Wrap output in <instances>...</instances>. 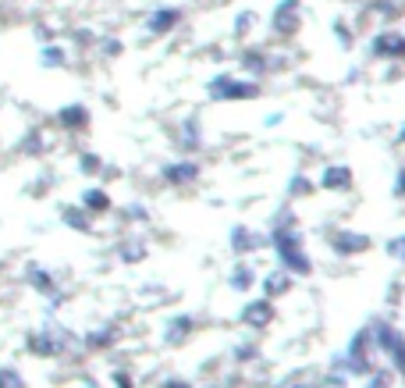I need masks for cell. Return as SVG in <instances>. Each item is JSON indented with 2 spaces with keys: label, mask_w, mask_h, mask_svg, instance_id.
I'll use <instances>...</instances> for the list:
<instances>
[{
  "label": "cell",
  "mask_w": 405,
  "mask_h": 388,
  "mask_svg": "<svg viewBox=\"0 0 405 388\" xmlns=\"http://www.w3.org/2000/svg\"><path fill=\"white\" fill-rule=\"evenodd\" d=\"M78 349H82V339L72 328L53 324V321H47L43 328H33V332L25 335V353L36 356V360H60V356L78 353Z\"/></svg>",
  "instance_id": "1"
},
{
  "label": "cell",
  "mask_w": 405,
  "mask_h": 388,
  "mask_svg": "<svg viewBox=\"0 0 405 388\" xmlns=\"http://www.w3.org/2000/svg\"><path fill=\"white\" fill-rule=\"evenodd\" d=\"M331 367L349 371V378H366L373 367H377V349H373V339H370L366 328H359V332L349 339V346L334 356Z\"/></svg>",
  "instance_id": "2"
},
{
  "label": "cell",
  "mask_w": 405,
  "mask_h": 388,
  "mask_svg": "<svg viewBox=\"0 0 405 388\" xmlns=\"http://www.w3.org/2000/svg\"><path fill=\"white\" fill-rule=\"evenodd\" d=\"M206 97L213 104H245L260 97V82L256 79H238L231 72H221L206 82Z\"/></svg>",
  "instance_id": "3"
},
{
  "label": "cell",
  "mask_w": 405,
  "mask_h": 388,
  "mask_svg": "<svg viewBox=\"0 0 405 388\" xmlns=\"http://www.w3.org/2000/svg\"><path fill=\"white\" fill-rule=\"evenodd\" d=\"M228 250H231L238 260L253 257V253H260V250H270V232H260V228H253V225H231V232H228Z\"/></svg>",
  "instance_id": "4"
},
{
  "label": "cell",
  "mask_w": 405,
  "mask_h": 388,
  "mask_svg": "<svg viewBox=\"0 0 405 388\" xmlns=\"http://www.w3.org/2000/svg\"><path fill=\"white\" fill-rule=\"evenodd\" d=\"M203 178V164L192 161V157H174L167 164H160V182L171 186V189H189Z\"/></svg>",
  "instance_id": "5"
},
{
  "label": "cell",
  "mask_w": 405,
  "mask_h": 388,
  "mask_svg": "<svg viewBox=\"0 0 405 388\" xmlns=\"http://www.w3.org/2000/svg\"><path fill=\"white\" fill-rule=\"evenodd\" d=\"M277 321V307L274 300H245V307L238 310V324L249 328V332H267V328Z\"/></svg>",
  "instance_id": "6"
},
{
  "label": "cell",
  "mask_w": 405,
  "mask_h": 388,
  "mask_svg": "<svg viewBox=\"0 0 405 388\" xmlns=\"http://www.w3.org/2000/svg\"><path fill=\"white\" fill-rule=\"evenodd\" d=\"M22 278H25V285L33 289V292H40V296H47V303L53 300V296H65L60 292V285H57V271H50L47 264H40V260H28L25 267H22Z\"/></svg>",
  "instance_id": "7"
},
{
  "label": "cell",
  "mask_w": 405,
  "mask_h": 388,
  "mask_svg": "<svg viewBox=\"0 0 405 388\" xmlns=\"http://www.w3.org/2000/svg\"><path fill=\"white\" fill-rule=\"evenodd\" d=\"M89 125H92V111H89V104H82V100H72V104H65V107L57 111V129H60V132L82 136V132H89Z\"/></svg>",
  "instance_id": "8"
},
{
  "label": "cell",
  "mask_w": 405,
  "mask_h": 388,
  "mask_svg": "<svg viewBox=\"0 0 405 388\" xmlns=\"http://www.w3.org/2000/svg\"><path fill=\"white\" fill-rule=\"evenodd\" d=\"M331 250L338 253V257H359V253H370L373 250V239L366 235V232H352V228H338V232H331Z\"/></svg>",
  "instance_id": "9"
},
{
  "label": "cell",
  "mask_w": 405,
  "mask_h": 388,
  "mask_svg": "<svg viewBox=\"0 0 405 388\" xmlns=\"http://www.w3.org/2000/svg\"><path fill=\"white\" fill-rule=\"evenodd\" d=\"M199 332V317L196 314H174V317H167V324H164V346H185L192 335Z\"/></svg>",
  "instance_id": "10"
},
{
  "label": "cell",
  "mask_w": 405,
  "mask_h": 388,
  "mask_svg": "<svg viewBox=\"0 0 405 388\" xmlns=\"http://www.w3.org/2000/svg\"><path fill=\"white\" fill-rule=\"evenodd\" d=\"M352 182H356V175H352L349 164H324V171L317 178V189H324V193H349Z\"/></svg>",
  "instance_id": "11"
},
{
  "label": "cell",
  "mask_w": 405,
  "mask_h": 388,
  "mask_svg": "<svg viewBox=\"0 0 405 388\" xmlns=\"http://www.w3.org/2000/svg\"><path fill=\"white\" fill-rule=\"evenodd\" d=\"M295 289V278L285 271V267H274V271H263L260 275V296L263 300H281Z\"/></svg>",
  "instance_id": "12"
},
{
  "label": "cell",
  "mask_w": 405,
  "mask_h": 388,
  "mask_svg": "<svg viewBox=\"0 0 405 388\" xmlns=\"http://www.w3.org/2000/svg\"><path fill=\"white\" fill-rule=\"evenodd\" d=\"M370 57H381V61H398L405 57V36L402 33H377L370 40Z\"/></svg>",
  "instance_id": "13"
},
{
  "label": "cell",
  "mask_w": 405,
  "mask_h": 388,
  "mask_svg": "<svg viewBox=\"0 0 405 388\" xmlns=\"http://www.w3.org/2000/svg\"><path fill=\"white\" fill-rule=\"evenodd\" d=\"M117 339H121L117 324H100V328H89V332L82 335V349L85 353H107Z\"/></svg>",
  "instance_id": "14"
},
{
  "label": "cell",
  "mask_w": 405,
  "mask_h": 388,
  "mask_svg": "<svg viewBox=\"0 0 405 388\" xmlns=\"http://www.w3.org/2000/svg\"><path fill=\"white\" fill-rule=\"evenodd\" d=\"M78 207H82V211H89L92 218H104V214L114 211V200H110V193L104 186H85L82 196H78Z\"/></svg>",
  "instance_id": "15"
},
{
  "label": "cell",
  "mask_w": 405,
  "mask_h": 388,
  "mask_svg": "<svg viewBox=\"0 0 405 388\" xmlns=\"http://www.w3.org/2000/svg\"><path fill=\"white\" fill-rule=\"evenodd\" d=\"M256 285H260L256 267L249 264V260H238V264L231 267V275H228V289H231V292H238V296H245V292H253Z\"/></svg>",
  "instance_id": "16"
},
{
  "label": "cell",
  "mask_w": 405,
  "mask_h": 388,
  "mask_svg": "<svg viewBox=\"0 0 405 388\" xmlns=\"http://www.w3.org/2000/svg\"><path fill=\"white\" fill-rule=\"evenodd\" d=\"M299 29V0H281L274 11V33L277 36H292Z\"/></svg>",
  "instance_id": "17"
},
{
  "label": "cell",
  "mask_w": 405,
  "mask_h": 388,
  "mask_svg": "<svg viewBox=\"0 0 405 388\" xmlns=\"http://www.w3.org/2000/svg\"><path fill=\"white\" fill-rule=\"evenodd\" d=\"M178 22H181V11L178 8H157V11L146 18V33L149 36H167V33H174Z\"/></svg>",
  "instance_id": "18"
},
{
  "label": "cell",
  "mask_w": 405,
  "mask_h": 388,
  "mask_svg": "<svg viewBox=\"0 0 405 388\" xmlns=\"http://www.w3.org/2000/svg\"><path fill=\"white\" fill-rule=\"evenodd\" d=\"M146 257H149V246H146L142 235H124L121 243H117V260H121V264L135 267V264H142Z\"/></svg>",
  "instance_id": "19"
},
{
  "label": "cell",
  "mask_w": 405,
  "mask_h": 388,
  "mask_svg": "<svg viewBox=\"0 0 405 388\" xmlns=\"http://www.w3.org/2000/svg\"><path fill=\"white\" fill-rule=\"evenodd\" d=\"M60 225H68V228H72V232H78V235H89V232H92V214H89V211H82L78 203L60 207Z\"/></svg>",
  "instance_id": "20"
},
{
  "label": "cell",
  "mask_w": 405,
  "mask_h": 388,
  "mask_svg": "<svg viewBox=\"0 0 405 388\" xmlns=\"http://www.w3.org/2000/svg\"><path fill=\"white\" fill-rule=\"evenodd\" d=\"M242 72H249V75H267V72H274V61H270L260 47H249L242 54Z\"/></svg>",
  "instance_id": "21"
},
{
  "label": "cell",
  "mask_w": 405,
  "mask_h": 388,
  "mask_svg": "<svg viewBox=\"0 0 405 388\" xmlns=\"http://www.w3.org/2000/svg\"><path fill=\"white\" fill-rule=\"evenodd\" d=\"M47 150H50V139H47L43 129H28V132L22 136V154H25V157H43Z\"/></svg>",
  "instance_id": "22"
},
{
  "label": "cell",
  "mask_w": 405,
  "mask_h": 388,
  "mask_svg": "<svg viewBox=\"0 0 405 388\" xmlns=\"http://www.w3.org/2000/svg\"><path fill=\"white\" fill-rule=\"evenodd\" d=\"M178 146H181L185 154H196L199 146H203V132H199V125L192 122V118L185 125H178Z\"/></svg>",
  "instance_id": "23"
},
{
  "label": "cell",
  "mask_w": 405,
  "mask_h": 388,
  "mask_svg": "<svg viewBox=\"0 0 405 388\" xmlns=\"http://www.w3.org/2000/svg\"><path fill=\"white\" fill-rule=\"evenodd\" d=\"M317 193V178H309L302 171H295L288 178V200H302V196H313Z\"/></svg>",
  "instance_id": "24"
},
{
  "label": "cell",
  "mask_w": 405,
  "mask_h": 388,
  "mask_svg": "<svg viewBox=\"0 0 405 388\" xmlns=\"http://www.w3.org/2000/svg\"><path fill=\"white\" fill-rule=\"evenodd\" d=\"M104 168H107V161H104L97 150H82V154H78V175L97 178V175H104Z\"/></svg>",
  "instance_id": "25"
},
{
  "label": "cell",
  "mask_w": 405,
  "mask_h": 388,
  "mask_svg": "<svg viewBox=\"0 0 405 388\" xmlns=\"http://www.w3.org/2000/svg\"><path fill=\"white\" fill-rule=\"evenodd\" d=\"M260 356H263V353H260V342H253V339H249V342H235V349H231V360L242 364V367H245V364H256Z\"/></svg>",
  "instance_id": "26"
},
{
  "label": "cell",
  "mask_w": 405,
  "mask_h": 388,
  "mask_svg": "<svg viewBox=\"0 0 405 388\" xmlns=\"http://www.w3.org/2000/svg\"><path fill=\"white\" fill-rule=\"evenodd\" d=\"M363 388H395V371L391 367H373L363 378Z\"/></svg>",
  "instance_id": "27"
},
{
  "label": "cell",
  "mask_w": 405,
  "mask_h": 388,
  "mask_svg": "<svg viewBox=\"0 0 405 388\" xmlns=\"http://www.w3.org/2000/svg\"><path fill=\"white\" fill-rule=\"evenodd\" d=\"M384 356H388V367H391L395 374H402V378H405V335H402V339H398Z\"/></svg>",
  "instance_id": "28"
},
{
  "label": "cell",
  "mask_w": 405,
  "mask_h": 388,
  "mask_svg": "<svg viewBox=\"0 0 405 388\" xmlns=\"http://www.w3.org/2000/svg\"><path fill=\"white\" fill-rule=\"evenodd\" d=\"M43 65H47V68H65V65H68V54L60 50L57 43H47V47H43Z\"/></svg>",
  "instance_id": "29"
},
{
  "label": "cell",
  "mask_w": 405,
  "mask_h": 388,
  "mask_svg": "<svg viewBox=\"0 0 405 388\" xmlns=\"http://www.w3.org/2000/svg\"><path fill=\"white\" fill-rule=\"evenodd\" d=\"M0 388H25V378L18 367L11 364H0Z\"/></svg>",
  "instance_id": "30"
},
{
  "label": "cell",
  "mask_w": 405,
  "mask_h": 388,
  "mask_svg": "<svg viewBox=\"0 0 405 388\" xmlns=\"http://www.w3.org/2000/svg\"><path fill=\"white\" fill-rule=\"evenodd\" d=\"M121 214H124V221H132V225H146L149 221V207L146 203H129Z\"/></svg>",
  "instance_id": "31"
},
{
  "label": "cell",
  "mask_w": 405,
  "mask_h": 388,
  "mask_svg": "<svg viewBox=\"0 0 405 388\" xmlns=\"http://www.w3.org/2000/svg\"><path fill=\"white\" fill-rule=\"evenodd\" d=\"M349 385H352V378H349V371H341V367H331L324 374V388H349Z\"/></svg>",
  "instance_id": "32"
},
{
  "label": "cell",
  "mask_w": 405,
  "mask_h": 388,
  "mask_svg": "<svg viewBox=\"0 0 405 388\" xmlns=\"http://www.w3.org/2000/svg\"><path fill=\"white\" fill-rule=\"evenodd\" d=\"M384 250H388V257H391L395 264H405V232H402V235H391L388 243H384Z\"/></svg>",
  "instance_id": "33"
},
{
  "label": "cell",
  "mask_w": 405,
  "mask_h": 388,
  "mask_svg": "<svg viewBox=\"0 0 405 388\" xmlns=\"http://www.w3.org/2000/svg\"><path fill=\"white\" fill-rule=\"evenodd\" d=\"M110 385H114V388H135V378L124 371V367H117V371L110 374Z\"/></svg>",
  "instance_id": "34"
},
{
  "label": "cell",
  "mask_w": 405,
  "mask_h": 388,
  "mask_svg": "<svg viewBox=\"0 0 405 388\" xmlns=\"http://www.w3.org/2000/svg\"><path fill=\"white\" fill-rule=\"evenodd\" d=\"M391 196L405 203V168H398V171H395V182H391Z\"/></svg>",
  "instance_id": "35"
},
{
  "label": "cell",
  "mask_w": 405,
  "mask_h": 388,
  "mask_svg": "<svg viewBox=\"0 0 405 388\" xmlns=\"http://www.w3.org/2000/svg\"><path fill=\"white\" fill-rule=\"evenodd\" d=\"M249 29H253V11H242V15H238V22H235V36L242 40V36L249 33Z\"/></svg>",
  "instance_id": "36"
},
{
  "label": "cell",
  "mask_w": 405,
  "mask_h": 388,
  "mask_svg": "<svg viewBox=\"0 0 405 388\" xmlns=\"http://www.w3.org/2000/svg\"><path fill=\"white\" fill-rule=\"evenodd\" d=\"M334 33H338V40H341V47H352V29L345 25V22H334Z\"/></svg>",
  "instance_id": "37"
},
{
  "label": "cell",
  "mask_w": 405,
  "mask_h": 388,
  "mask_svg": "<svg viewBox=\"0 0 405 388\" xmlns=\"http://www.w3.org/2000/svg\"><path fill=\"white\" fill-rule=\"evenodd\" d=\"M100 50H104V57H117V54H121V50H124V47H121V40H114V36H107V40H104V47H100Z\"/></svg>",
  "instance_id": "38"
},
{
  "label": "cell",
  "mask_w": 405,
  "mask_h": 388,
  "mask_svg": "<svg viewBox=\"0 0 405 388\" xmlns=\"http://www.w3.org/2000/svg\"><path fill=\"white\" fill-rule=\"evenodd\" d=\"M160 388H192V381H185V378H167Z\"/></svg>",
  "instance_id": "39"
},
{
  "label": "cell",
  "mask_w": 405,
  "mask_h": 388,
  "mask_svg": "<svg viewBox=\"0 0 405 388\" xmlns=\"http://www.w3.org/2000/svg\"><path fill=\"white\" fill-rule=\"evenodd\" d=\"M270 388H306V385H295V381H281V385H270Z\"/></svg>",
  "instance_id": "40"
},
{
  "label": "cell",
  "mask_w": 405,
  "mask_h": 388,
  "mask_svg": "<svg viewBox=\"0 0 405 388\" xmlns=\"http://www.w3.org/2000/svg\"><path fill=\"white\" fill-rule=\"evenodd\" d=\"M306 388H324V381H313V385H306Z\"/></svg>",
  "instance_id": "41"
},
{
  "label": "cell",
  "mask_w": 405,
  "mask_h": 388,
  "mask_svg": "<svg viewBox=\"0 0 405 388\" xmlns=\"http://www.w3.org/2000/svg\"><path fill=\"white\" fill-rule=\"evenodd\" d=\"M398 139H402V143H405V125H402V129H398Z\"/></svg>",
  "instance_id": "42"
},
{
  "label": "cell",
  "mask_w": 405,
  "mask_h": 388,
  "mask_svg": "<svg viewBox=\"0 0 405 388\" xmlns=\"http://www.w3.org/2000/svg\"><path fill=\"white\" fill-rule=\"evenodd\" d=\"M203 388H224V385H217V381H213V385H203Z\"/></svg>",
  "instance_id": "43"
},
{
  "label": "cell",
  "mask_w": 405,
  "mask_h": 388,
  "mask_svg": "<svg viewBox=\"0 0 405 388\" xmlns=\"http://www.w3.org/2000/svg\"><path fill=\"white\" fill-rule=\"evenodd\" d=\"M0 271H4V264H0Z\"/></svg>",
  "instance_id": "44"
}]
</instances>
